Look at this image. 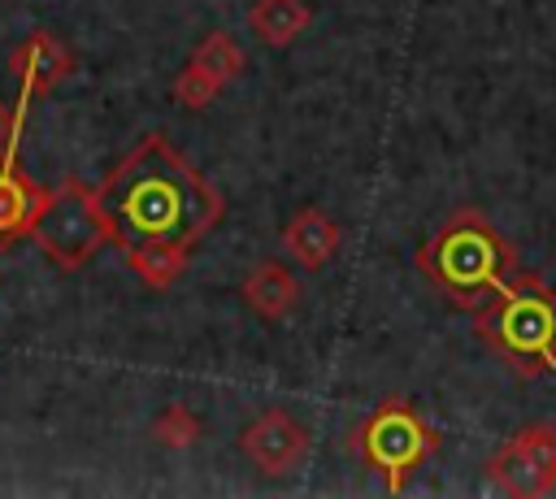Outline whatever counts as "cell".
<instances>
[{"label": "cell", "mask_w": 556, "mask_h": 499, "mask_svg": "<svg viewBox=\"0 0 556 499\" xmlns=\"http://www.w3.org/2000/svg\"><path fill=\"white\" fill-rule=\"evenodd\" d=\"M96 195L109 234L152 282H169L182 269V256L222 217L217 191L161 135L143 139Z\"/></svg>", "instance_id": "obj_1"}, {"label": "cell", "mask_w": 556, "mask_h": 499, "mask_svg": "<svg viewBox=\"0 0 556 499\" xmlns=\"http://www.w3.org/2000/svg\"><path fill=\"white\" fill-rule=\"evenodd\" d=\"M417 265L452 304L482 308L508 282L513 247L478 208H460L430 230L417 252Z\"/></svg>", "instance_id": "obj_2"}, {"label": "cell", "mask_w": 556, "mask_h": 499, "mask_svg": "<svg viewBox=\"0 0 556 499\" xmlns=\"http://www.w3.org/2000/svg\"><path fill=\"white\" fill-rule=\"evenodd\" d=\"M478 334L517 373L556 369V291H547L539 278L504 282L478 308Z\"/></svg>", "instance_id": "obj_3"}, {"label": "cell", "mask_w": 556, "mask_h": 499, "mask_svg": "<svg viewBox=\"0 0 556 499\" xmlns=\"http://www.w3.org/2000/svg\"><path fill=\"white\" fill-rule=\"evenodd\" d=\"M30 234L43 247V256H52L61 269H78L109 239V221H104L100 195L87 191L74 178L61 182L56 191L39 195V208L30 217Z\"/></svg>", "instance_id": "obj_4"}, {"label": "cell", "mask_w": 556, "mask_h": 499, "mask_svg": "<svg viewBox=\"0 0 556 499\" xmlns=\"http://www.w3.org/2000/svg\"><path fill=\"white\" fill-rule=\"evenodd\" d=\"M439 447V438L426 430V421L404 404V399H387L365 425H361V456L387 473V486L400 490L404 473L413 464H421L430 451Z\"/></svg>", "instance_id": "obj_5"}, {"label": "cell", "mask_w": 556, "mask_h": 499, "mask_svg": "<svg viewBox=\"0 0 556 499\" xmlns=\"http://www.w3.org/2000/svg\"><path fill=\"white\" fill-rule=\"evenodd\" d=\"M495 482L513 495H539L556 482V430L534 425L521 430L500 456H495Z\"/></svg>", "instance_id": "obj_6"}, {"label": "cell", "mask_w": 556, "mask_h": 499, "mask_svg": "<svg viewBox=\"0 0 556 499\" xmlns=\"http://www.w3.org/2000/svg\"><path fill=\"white\" fill-rule=\"evenodd\" d=\"M243 456L265 473H291L308 456V430L287 412H265L243 430Z\"/></svg>", "instance_id": "obj_7"}, {"label": "cell", "mask_w": 556, "mask_h": 499, "mask_svg": "<svg viewBox=\"0 0 556 499\" xmlns=\"http://www.w3.org/2000/svg\"><path fill=\"white\" fill-rule=\"evenodd\" d=\"M39 187L9 161L0 156V247L13 243L22 230H30V217L39 208Z\"/></svg>", "instance_id": "obj_8"}, {"label": "cell", "mask_w": 556, "mask_h": 499, "mask_svg": "<svg viewBox=\"0 0 556 499\" xmlns=\"http://www.w3.org/2000/svg\"><path fill=\"white\" fill-rule=\"evenodd\" d=\"M282 243H287V252H291L304 269H321V265L330 260L334 243H339V230H334V221H330L326 213L304 208L300 217H291V226H287Z\"/></svg>", "instance_id": "obj_9"}, {"label": "cell", "mask_w": 556, "mask_h": 499, "mask_svg": "<svg viewBox=\"0 0 556 499\" xmlns=\"http://www.w3.org/2000/svg\"><path fill=\"white\" fill-rule=\"evenodd\" d=\"M235 69H239V48H235V39H226V35H213V39L204 43V52L195 56L191 74L182 78V82H195V91H187L182 100H187V104H200V100H208V95L217 91V82H222L226 74H235Z\"/></svg>", "instance_id": "obj_10"}, {"label": "cell", "mask_w": 556, "mask_h": 499, "mask_svg": "<svg viewBox=\"0 0 556 499\" xmlns=\"http://www.w3.org/2000/svg\"><path fill=\"white\" fill-rule=\"evenodd\" d=\"M13 74H22L26 87L35 91V87L56 82V78L70 74V52H65L61 43H52L48 35H35L30 43H22V48L13 52Z\"/></svg>", "instance_id": "obj_11"}, {"label": "cell", "mask_w": 556, "mask_h": 499, "mask_svg": "<svg viewBox=\"0 0 556 499\" xmlns=\"http://www.w3.org/2000/svg\"><path fill=\"white\" fill-rule=\"evenodd\" d=\"M243 295H248V304H252L261 317H282V312L295 304L300 286L287 278L282 265H261V269H252V278L243 282Z\"/></svg>", "instance_id": "obj_12"}, {"label": "cell", "mask_w": 556, "mask_h": 499, "mask_svg": "<svg viewBox=\"0 0 556 499\" xmlns=\"http://www.w3.org/2000/svg\"><path fill=\"white\" fill-rule=\"evenodd\" d=\"M304 22H308V9L300 0H261L252 9V26L269 43H287L295 30H304Z\"/></svg>", "instance_id": "obj_13"}, {"label": "cell", "mask_w": 556, "mask_h": 499, "mask_svg": "<svg viewBox=\"0 0 556 499\" xmlns=\"http://www.w3.org/2000/svg\"><path fill=\"white\" fill-rule=\"evenodd\" d=\"M17 130H22V121H0V135H4V139H13Z\"/></svg>", "instance_id": "obj_14"}]
</instances>
